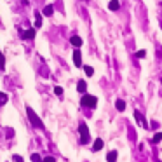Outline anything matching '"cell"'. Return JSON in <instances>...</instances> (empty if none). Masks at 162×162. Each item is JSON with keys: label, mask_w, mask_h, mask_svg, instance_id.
<instances>
[{"label": "cell", "mask_w": 162, "mask_h": 162, "mask_svg": "<svg viewBox=\"0 0 162 162\" xmlns=\"http://www.w3.org/2000/svg\"><path fill=\"white\" fill-rule=\"evenodd\" d=\"M78 131H80V141H82L84 145H87L91 141V140H89V131H87V126H86V124H80Z\"/></svg>", "instance_id": "cell-1"}, {"label": "cell", "mask_w": 162, "mask_h": 162, "mask_svg": "<svg viewBox=\"0 0 162 162\" xmlns=\"http://www.w3.org/2000/svg\"><path fill=\"white\" fill-rule=\"evenodd\" d=\"M96 103H98V98H94V96H91V94H86L84 98H82V105L84 107H96Z\"/></svg>", "instance_id": "cell-2"}, {"label": "cell", "mask_w": 162, "mask_h": 162, "mask_svg": "<svg viewBox=\"0 0 162 162\" xmlns=\"http://www.w3.org/2000/svg\"><path fill=\"white\" fill-rule=\"evenodd\" d=\"M28 117H30V120H32V124H33V126H35V127H38V129L42 127V120H40V119L37 117V115H35V113H33V112H32V110H28Z\"/></svg>", "instance_id": "cell-3"}, {"label": "cell", "mask_w": 162, "mask_h": 162, "mask_svg": "<svg viewBox=\"0 0 162 162\" xmlns=\"http://www.w3.org/2000/svg\"><path fill=\"white\" fill-rule=\"evenodd\" d=\"M73 63H75V66H82V54H80V51L73 53Z\"/></svg>", "instance_id": "cell-4"}, {"label": "cell", "mask_w": 162, "mask_h": 162, "mask_svg": "<svg viewBox=\"0 0 162 162\" xmlns=\"http://www.w3.org/2000/svg\"><path fill=\"white\" fill-rule=\"evenodd\" d=\"M70 42H72L75 47H80V45H82V38H80V37H77V35H73L72 38H70Z\"/></svg>", "instance_id": "cell-5"}, {"label": "cell", "mask_w": 162, "mask_h": 162, "mask_svg": "<svg viewBox=\"0 0 162 162\" xmlns=\"http://www.w3.org/2000/svg\"><path fill=\"white\" fill-rule=\"evenodd\" d=\"M115 107H117V110H119V112H124V110H126V101H124V99H117Z\"/></svg>", "instance_id": "cell-6"}, {"label": "cell", "mask_w": 162, "mask_h": 162, "mask_svg": "<svg viewBox=\"0 0 162 162\" xmlns=\"http://www.w3.org/2000/svg\"><path fill=\"white\" fill-rule=\"evenodd\" d=\"M86 89H87V84H86L84 80H80L78 86H77V91H78V92H86Z\"/></svg>", "instance_id": "cell-7"}, {"label": "cell", "mask_w": 162, "mask_h": 162, "mask_svg": "<svg viewBox=\"0 0 162 162\" xmlns=\"http://www.w3.org/2000/svg\"><path fill=\"white\" fill-rule=\"evenodd\" d=\"M108 9H110V11H117V9H119V0H112V2L108 4Z\"/></svg>", "instance_id": "cell-8"}, {"label": "cell", "mask_w": 162, "mask_h": 162, "mask_svg": "<svg viewBox=\"0 0 162 162\" xmlns=\"http://www.w3.org/2000/svg\"><path fill=\"white\" fill-rule=\"evenodd\" d=\"M107 161L108 162H115L117 161V152H110V153L107 155Z\"/></svg>", "instance_id": "cell-9"}, {"label": "cell", "mask_w": 162, "mask_h": 162, "mask_svg": "<svg viewBox=\"0 0 162 162\" xmlns=\"http://www.w3.org/2000/svg\"><path fill=\"white\" fill-rule=\"evenodd\" d=\"M53 12H54V7H53V5H47V7L44 9V14H45V16H53Z\"/></svg>", "instance_id": "cell-10"}, {"label": "cell", "mask_w": 162, "mask_h": 162, "mask_svg": "<svg viewBox=\"0 0 162 162\" xmlns=\"http://www.w3.org/2000/svg\"><path fill=\"white\" fill-rule=\"evenodd\" d=\"M101 148H103V140H96V141H94V150L98 152V150H101Z\"/></svg>", "instance_id": "cell-11"}, {"label": "cell", "mask_w": 162, "mask_h": 162, "mask_svg": "<svg viewBox=\"0 0 162 162\" xmlns=\"http://www.w3.org/2000/svg\"><path fill=\"white\" fill-rule=\"evenodd\" d=\"M161 141H162V132H159V134H155V136H153L152 143H161Z\"/></svg>", "instance_id": "cell-12"}, {"label": "cell", "mask_w": 162, "mask_h": 162, "mask_svg": "<svg viewBox=\"0 0 162 162\" xmlns=\"http://www.w3.org/2000/svg\"><path fill=\"white\" fill-rule=\"evenodd\" d=\"M35 16H37V23H35V26H37V28H40V26H42V19H40V12H38V11L35 12Z\"/></svg>", "instance_id": "cell-13"}, {"label": "cell", "mask_w": 162, "mask_h": 162, "mask_svg": "<svg viewBox=\"0 0 162 162\" xmlns=\"http://www.w3.org/2000/svg\"><path fill=\"white\" fill-rule=\"evenodd\" d=\"M23 35L26 37V38H33V37H35V30H28V32H24Z\"/></svg>", "instance_id": "cell-14"}, {"label": "cell", "mask_w": 162, "mask_h": 162, "mask_svg": "<svg viewBox=\"0 0 162 162\" xmlns=\"http://www.w3.org/2000/svg\"><path fill=\"white\" fill-rule=\"evenodd\" d=\"M4 103H7V94L0 92V105H4Z\"/></svg>", "instance_id": "cell-15"}, {"label": "cell", "mask_w": 162, "mask_h": 162, "mask_svg": "<svg viewBox=\"0 0 162 162\" xmlns=\"http://www.w3.org/2000/svg\"><path fill=\"white\" fill-rule=\"evenodd\" d=\"M32 162H42V157H40L38 153H33V155H32Z\"/></svg>", "instance_id": "cell-16"}, {"label": "cell", "mask_w": 162, "mask_h": 162, "mask_svg": "<svg viewBox=\"0 0 162 162\" xmlns=\"http://www.w3.org/2000/svg\"><path fill=\"white\" fill-rule=\"evenodd\" d=\"M84 70H86V73H87V75H92V73H94V70H92V68H91V66H84Z\"/></svg>", "instance_id": "cell-17"}, {"label": "cell", "mask_w": 162, "mask_h": 162, "mask_svg": "<svg viewBox=\"0 0 162 162\" xmlns=\"http://www.w3.org/2000/svg\"><path fill=\"white\" fill-rule=\"evenodd\" d=\"M54 92H56L58 96H61V94H63V87H54Z\"/></svg>", "instance_id": "cell-18"}, {"label": "cell", "mask_w": 162, "mask_h": 162, "mask_svg": "<svg viewBox=\"0 0 162 162\" xmlns=\"http://www.w3.org/2000/svg\"><path fill=\"white\" fill-rule=\"evenodd\" d=\"M145 54H146V51H138L136 56H138V58H145Z\"/></svg>", "instance_id": "cell-19"}, {"label": "cell", "mask_w": 162, "mask_h": 162, "mask_svg": "<svg viewBox=\"0 0 162 162\" xmlns=\"http://www.w3.org/2000/svg\"><path fill=\"white\" fill-rule=\"evenodd\" d=\"M42 162H56V159H53V157H45V159H42Z\"/></svg>", "instance_id": "cell-20"}, {"label": "cell", "mask_w": 162, "mask_h": 162, "mask_svg": "<svg viewBox=\"0 0 162 162\" xmlns=\"http://www.w3.org/2000/svg\"><path fill=\"white\" fill-rule=\"evenodd\" d=\"M12 159H14V161H16V162H24V161H23V157H19V155H14Z\"/></svg>", "instance_id": "cell-21"}]
</instances>
